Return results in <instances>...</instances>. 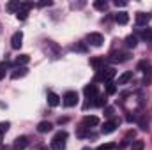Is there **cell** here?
<instances>
[{
  "label": "cell",
  "instance_id": "cell-1",
  "mask_svg": "<svg viewBox=\"0 0 152 150\" xmlns=\"http://www.w3.org/2000/svg\"><path fill=\"white\" fill-rule=\"evenodd\" d=\"M66 140H67V133L58 131L51 140V150H66Z\"/></svg>",
  "mask_w": 152,
  "mask_h": 150
},
{
  "label": "cell",
  "instance_id": "cell-2",
  "mask_svg": "<svg viewBox=\"0 0 152 150\" xmlns=\"http://www.w3.org/2000/svg\"><path fill=\"white\" fill-rule=\"evenodd\" d=\"M115 76V69L113 67H103V69H99L97 71V74H96V81H112V78Z\"/></svg>",
  "mask_w": 152,
  "mask_h": 150
},
{
  "label": "cell",
  "instance_id": "cell-3",
  "mask_svg": "<svg viewBox=\"0 0 152 150\" xmlns=\"http://www.w3.org/2000/svg\"><path fill=\"white\" fill-rule=\"evenodd\" d=\"M44 53H48V57H51V58H58L60 48L53 41H44Z\"/></svg>",
  "mask_w": 152,
  "mask_h": 150
},
{
  "label": "cell",
  "instance_id": "cell-4",
  "mask_svg": "<svg viewBox=\"0 0 152 150\" xmlns=\"http://www.w3.org/2000/svg\"><path fill=\"white\" fill-rule=\"evenodd\" d=\"M62 103H64V106H67V108L76 106V103H78V94H76V92H66L64 97H62Z\"/></svg>",
  "mask_w": 152,
  "mask_h": 150
},
{
  "label": "cell",
  "instance_id": "cell-5",
  "mask_svg": "<svg viewBox=\"0 0 152 150\" xmlns=\"http://www.w3.org/2000/svg\"><path fill=\"white\" fill-rule=\"evenodd\" d=\"M21 44H23V32L18 30V32H14L12 37H11V46H12V50H20Z\"/></svg>",
  "mask_w": 152,
  "mask_h": 150
},
{
  "label": "cell",
  "instance_id": "cell-6",
  "mask_svg": "<svg viewBox=\"0 0 152 150\" xmlns=\"http://www.w3.org/2000/svg\"><path fill=\"white\" fill-rule=\"evenodd\" d=\"M87 41H88L92 46H96V48L103 46V42H104L103 36H101V34H97V32H92V34H88V36H87Z\"/></svg>",
  "mask_w": 152,
  "mask_h": 150
},
{
  "label": "cell",
  "instance_id": "cell-7",
  "mask_svg": "<svg viewBox=\"0 0 152 150\" xmlns=\"http://www.w3.org/2000/svg\"><path fill=\"white\" fill-rule=\"evenodd\" d=\"M28 147V138L27 136H18L12 143V150H25Z\"/></svg>",
  "mask_w": 152,
  "mask_h": 150
},
{
  "label": "cell",
  "instance_id": "cell-8",
  "mask_svg": "<svg viewBox=\"0 0 152 150\" xmlns=\"http://www.w3.org/2000/svg\"><path fill=\"white\" fill-rule=\"evenodd\" d=\"M83 94H85L87 99H96V97H97V85H94V83L87 85V87L83 88Z\"/></svg>",
  "mask_w": 152,
  "mask_h": 150
},
{
  "label": "cell",
  "instance_id": "cell-9",
  "mask_svg": "<svg viewBox=\"0 0 152 150\" xmlns=\"http://www.w3.org/2000/svg\"><path fill=\"white\" fill-rule=\"evenodd\" d=\"M134 20H136V25L142 27V25H147L151 21V14H147V12H136Z\"/></svg>",
  "mask_w": 152,
  "mask_h": 150
},
{
  "label": "cell",
  "instance_id": "cell-10",
  "mask_svg": "<svg viewBox=\"0 0 152 150\" xmlns=\"http://www.w3.org/2000/svg\"><path fill=\"white\" fill-rule=\"evenodd\" d=\"M118 125V120H112V122H106L103 127H101V133L103 134H112L115 131V127Z\"/></svg>",
  "mask_w": 152,
  "mask_h": 150
},
{
  "label": "cell",
  "instance_id": "cell-11",
  "mask_svg": "<svg viewBox=\"0 0 152 150\" xmlns=\"http://www.w3.org/2000/svg\"><path fill=\"white\" fill-rule=\"evenodd\" d=\"M129 57H131L129 53H120L118 51V53H112L110 55V60L112 62H126V60H129Z\"/></svg>",
  "mask_w": 152,
  "mask_h": 150
},
{
  "label": "cell",
  "instance_id": "cell-12",
  "mask_svg": "<svg viewBox=\"0 0 152 150\" xmlns=\"http://www.w3.org/2000/svg\"><path fill=\"white\" fill-rule=\"evenodd\" d=\"M115 21H117L118 25H126V23L129 21V14H127L126 11H120V12L115 14Z\"/></svg>",
  "mask_w": 152,
  "mask_h": 150
},
{
  "label": "cell",
  "instance_id": "cell-13",
  "mask_svg": "<svg viewBox=\"0 0 152 150\" xmlns=\"http://www.w3.org/2000/svg\"><path fill=\"white\" fill-rule=\"evenodd\" d=\"M97 124H99V118H97V117H94V115H87V117L83 118V125H85V127H88V129H90L92 125H97Z\"/></svg>",
  "mask_w": 152,
  "mask_h": 150
},
{
  "label": "cell",
  "instance_id": "cell-14",
  "mask_svg": "<svg viewBox=\"0 0 152 150\" xmlns=\"http://www.w3.org/2000/svg\"><path fill=\"white\" fill-rule=\"evenodd\" d=\"M149 124H151V118H149L147 113H143V115L138 118V125H140V129H142V131H147V129H149Z\"/></svg>",
  "mask_w": 152,
  "mask_h": 150
},
{
  "label": "cell",
  "instance_id": "cell-15",
  "mask_svg": "<svg viewBox=\"0 0 152 150\" xmlns=\"http://www.w3.org/2000/svg\"><path fill=\"white\" fill-rule=\"evenodd\" d=\"M48 104H50L51 108L58 106V104H60V97H58L55 92H48Z\"/></svg>",
  "mask_w": 152,
  "mask_h": 150
},
{
  "label": "cell",
  "instance_id": "cell-16",
  "mask_svg": "<svg viewBox=\"0 0 152 150\" xmlns=\"http://www.w3.org/2000/svg\"><path fill=\"white\" fill-rule=\"evenodd\" d=\"M28 74V69L23 66V67H18V69H14V73L11 74V78L12 79H18V78H23V76H27Z\"/></svg>",
  "mask_w": 152,
  "mask_h": 150
},
{
  "label": "cell",
  "instance_id": "cell-17",
  "mask_svg": "<svg viewBox=\"0 0 152 150\" xmlns=\"http://www.w3.org/2000/svg\"><path fill=\"white\" fill-rule=\"evenodd\" d=\"M51 129H53V125H51L50 122H46V120H44V122H39V125H37L39 133H50Z\"/></svg>",
  "mask_w": 152,
  "mask_h": 150
},
{
  "label": "cell",
  "instance_id": "cell-18",
  "mask_svg": "<svg viewBox=\"0 0 152 150\" xmlns=\"http://www.w3.org/2000/svg\"><path fill=\"white\" fill-rule=\"evenodd\" d=\"M20 9H21V2H9L7 4V11L9 12H20Z\"/></svg>",
  "mask_w": 152,
  "mask_h": 150
},
{
  "label": "cell",
  "instance_id": "cell-19",
  "mask_svg": "<svg viewBox=\"0 0 152 150\" xmlns=\"http://www.w3.org/2000/svg\"><path fill=\"white\" fill-rule=\"evenodd\" d=\"M90 66H92L96 71H99V69L104 67V58H92V60H90Z\"/></svg>",
  "mask_w": 152,
  "mask_h": 150
},
{
  "label": "cell",
  "instance_id": "cell-20",
  "mask_svg": "<svg viewBox=\"0 0 152 150\" xmlns=\"http://www.w3.org/2000/svg\"><path fill=\"white\" fill-rule=\"evenodd\" d=\"M28 60H30V57H28V55H18L14 62H16V64H18L20 67H23L25 64H28Z\"/></svg>",
  "mask_w": 152,
  "mask_h": 150
},
{
  "label": "cell",
  "instance_id": "cell-21",
  "mask_svg": "<svg viewBox=\"0 0 152 150\" xmlns=\"http://www.w3.org/2000/svg\"><path fill=\"white\" fill-rule=\"evenodd\" d=\"M138 44V37L136 36H127L126 37V48H134Z\"/></svg>",
  "mask_w": 152,
  "mask_h": 150
},
{
  "label": "cell",
  "instance_id": "cell-22",
  "mask_svg": "<svg viewBox=\"0 0 152 150\" xmlns=\"http://www.w3.org/2000/svg\"><path fill=\"white\" fill-rule=\"evenodd\" d=\"M131 78H133V73H131V71H127V73H124V74L118 78V83H117V85H126Z\"/></svg>",
  "mask_w": 152,
  "mask_h": 150
},
{
  "label": "cell",
  "instance_id": "cell-23",
  "mask_svg": "<svg viewBox=\"0 0 152 150\" xmlns=\"http://www.w3.org/2000/svg\"><path fill=\"white\" fill-rule=\"evenodd\" d=\"M88 134H90V129H88V127H85V125L81 124V127L78 129L76 136H78V138H85V136H88Z\"/></svg>",
  "mask_w": 152,
  "mask_h": 150
},
{
  "label": "cell",
  "instance_id": "cell-24",
  "mask_svg": "<svg viewBox=\"0 0 152 150\" xmlns=\"http://www.w3.org/2000/svg\"><path fill=\"white\" fill-rule=\"evenodd\" d=\"M94 7H96L97 11H106V9H108V4H106L104 0H96V2H94Z\"/></svg>",
  "mask_w": 152,
  "mask_h": 150
},
{
  "label": "cell",
  "instance_id": "cell-25",
  "mask_svg": "<svg viewBox=\"0 0 152 150\" xmlns=\"http://www.w3.org/2000/svg\"><path fill=\"white\" fill-rule=\"evenodd\" d=\"M115 92H117V83L108 81V83H106V94H108V95H113Z\"/></svg>",
  "mask_w": 152,
  "mask_h": 150
},
{
  "label": "cell",
  "instance_id": "cell-26",
  "mask_svg": "<svg viewBox=\"0 0 152 150\" xmlns=\"http://www.w3.org/2000/svg\"><path fill=\"white\" fill-rule=\"evenodd\" d=\"M143 149H145V141L143 140H136L131 145V150H143Z\"/></svg>",
  "mask_w": 152,
  "mask_h": 150
},
{
  "label": "cell",
  "instance_id": "cell-27",
  "mask_svg": "<svg viewBox=\"0 0 152 150\" xmlns=\"http://www.w3.org/2000/svg\"><path fill=\"white\" fill-rule=\"evenodd\" d=\"M94 104H96L97 108L106 106V97H104V95H97V97H96V101H94Z\"/></svg>",
  "mask_w": 152,
  "mask_h": 150
},
{
  "label": "cell",
  "instance_id": "cell-28",
  "mask_svg": "<svg viewBox=\"0 0 152 150\" xmlns=\"http://www.w3.org/2000/svg\"><path fill=\"white\" fill-rule=\"evenodd\" d=\"M152 83V67H149L145 71V76H143V85H151Z\"/></svg>",
  "mask_w": 152,
  "mask_h": 150
},
{
  "label": "cell",
  "instance_id": "cell-29",
  "mask_svg": "<svg viewBox=\"0 0 152 150\" xmlns=\"http://www.w3.org/2000/svg\"><path fill=\"white\" fill-rule=\"evenodd\" d=\"M151 67V62L149 60H142V62H138V71H147Z\"/></svg>",
  "mask_w": 152,
  "mask_h": 150
},
{
  "label": "cell",
  "instance_id": "cell-30",
  "mask_svg": "<svg viewBox=\"0 0 152 150\" xmlns=\"http://www.w3.org/2000/svg\"><path fill=\"white\" fill-rule=\"evenodd\" d=\"M9 129V122H0V143H2V138H4V133Z\"/></svg>",
  "mask_w": 152,
  "mask_h": 150
},
{
  "label": "cell",
  "instance_id": "cell-31",
  "mask_svg": "<svg viewBox=\"0 0 152 150\" xmlns=\"http://www.w3.org/2000/svg\"><path fill=\"white\" fill-rule=\"evenodd\" d=\"M115 149H117L115 143H104V145H99L96 150H115Z\"/></svg>",
  "mask_w": 152,
  "mask_h": 150
},
{
  "label": "cell",
  "instance_id": "cell-32",
  "mask_svg": "<svg viewBox=\"0 0 152 150\" xmlns=\"http://www.w3.org/2000/svg\"><path fill=\"white\" fill-rule=\"evenodd\" d=\"M133 138H134V131H129V133L126 134V138H124V143H122V145H127V143H133V141H131Z\"/></svg>",
  "mask_w": 152,
  "mask_h": 150
},
{
  "label": "cell",
  "instance_id": "cell-33",
  "mask_svg": "<svg viewBox=\"0 0 152 150\" xmlns=\"http://www.w3.org/2000/svg\"><path fill=\"white\" fill-rule=\"evenodd\" d=\"M142 39H145V41L152 39V30H151V28H147V30H142Z\"/></svg>",
  "mask_w": 152,
  "mask_h": 150
},
{
  "label": "cell",
  "instance_id": "cell-34",
  "mask_svg": "<svg viewBox=\"0 0 152 150\" xmlns=\"http://www.w3.org/2000/svg\"><path fill=\"white\" fill-rule=\"evenodd\" d=\"M27 16H28V12H27V11H20V12L16 14V18H18L20 21H25V20H27Z\"/></svg>",
  "mask_w": 152,
  "mask_h": 150
},
{
  "label": "cell",
  "instance_id": "cell-35",
  "mask_svg": "<svg viewBox=\"0 0 152 150\" xmlns=\"http://www.w3.org/2000/svg\"><path fill=\"white\" fill-rule=\"evenodd\" d=\"M73 50H75V51H87V46H85V44H75Z\"/></svg>",
  "mask_w": 152,
  "mask_h": 150
},
{
  "label": "cell",
  "instance_id": "cell-36",
  "mask_svg": "<svg viewBox=\"0 0 152 150\" xmlns=\"http://www.w3.org/2000/svg\"><path fill=\"white\" fill-rule=\"evenodd\" d=\"M113 113H115L113 108H106V110H104V115H106V117H113Z\"/></svg>",
  "mask_w": 152,
  "mask_h": 150
},
{
  "label": "cell",
  "instance_id": "cell-37",
  "mask_svg": "<svg viewBox=\"0 0 152 150\" xmlns=\"http://www.w3.org/2000/svg\"><path fill=\"white\" fill-rule=\"evenodd\" d=\"M115 5H117V7H118V5H120V7H124V5H126V2H124V0H115Z\"/></svg>",
  "mask_w": 152,
  "mask_h": 150
},
{
  "label": "cell",
  "instance_id": "cell-38",
  "mask_svg": "<svg viewBox=\"0 0 152 150\" xmlns=\"http://www.w3.org/2000/svg\"><path fill=\"white\" fill-rule=\"evenodd\" d=\"M39 7H48V5H51V2L48 0V2H41V4H37Z\"/></svg>",
  "mask_w": 152,
  "mask_h": 150
},
{
  "label": "cell",
  "instance_id": "cell-39",
  "mask_svg": "<svg viewBox=\"0 0 152 150\" xmlns=\"http://www.w3.org/2000/svg\"><path fill=\"white\" fill-rule=\"evenodd\" d=\"M66 122H67V117H60V118H58V124H60V125L66 124Z\"/></svg>",
  "mask_w": 152,
  "mask_h": 150
},
{
  "label": "cell",
  "instance_id": "cell-40",
  "mask_svg": "<svg viewBox=\"0 0 152 150\" xmlns=\"http://www.w3.org/2000/svg\"><path fill=\"white\" fill-rule=\"evenodd\" d=\"M4 76H5V71H2V69H0V79H2Z\"/></svg>",
  "mask_w": 152,
  "mask_h": 150
},
{
  "label": "cell",
  "instance_id": "cell-41",
  "mask_svg": "<svg viewBox=\"0 0 152 150\" xmlns=\"http://www.w3.org/2000/svg\"><path fill=\"white\" fill-rule=\"evenodd\" d=\"M39 150H48V147H41Z\"/></svg>",
  "mask_w": 152,
  "mask_h": 150
},
{
  "label": "cell",
  "instance_id": "cell-42",
  "mask_svg": "<svg viewBox=\"0 0 152 150\" xmlns=\"http://www.w3.org/2000/svg\"><path fill=\"white\" fill-rule=\"evenodd\" d=\"M81 150H92V149L90 147H85V149H81Z\"/></svg>",
  "mask_w": 152,
  "mask_h": 150
}]
</instances>
